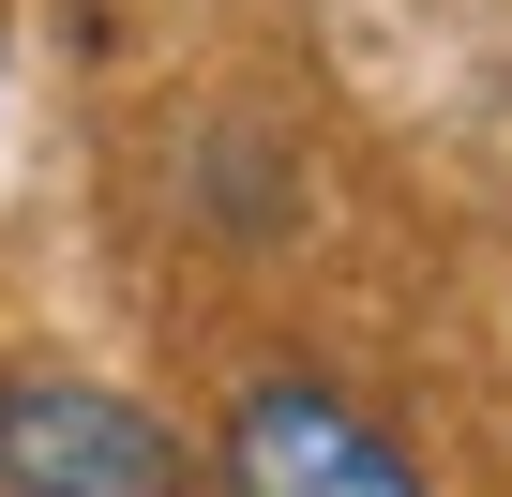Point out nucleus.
<instances>
[{"label":"nucleus","mask_w":512,"mask_h":497,"mask_svg":"<svg viewBox=\"0 0 512 497\" xmlns=\"http://www.w3.org/2000/svg\"><path fill=\"white\" fill-rule=\"evenodd\" d=\"M226 497H422V467L332 392V377H256L226 407V452H211Z\"/></svg>","instance_id":"obj_1"},{"label":"nucleus","mask_w":512,"mask_h":497,"mask_svg":"<svg viewBox=\"0 0 512 497\" xmlns=\"http://www.w3.org/2000/svg\"><path fill=\"white\" fill-rule=\"evenodd\" d=\"M0 497H196L166 422L91 392V377H16L0 392Z\"/></svg>","instance_id":"obj_2"}]
</instances>
